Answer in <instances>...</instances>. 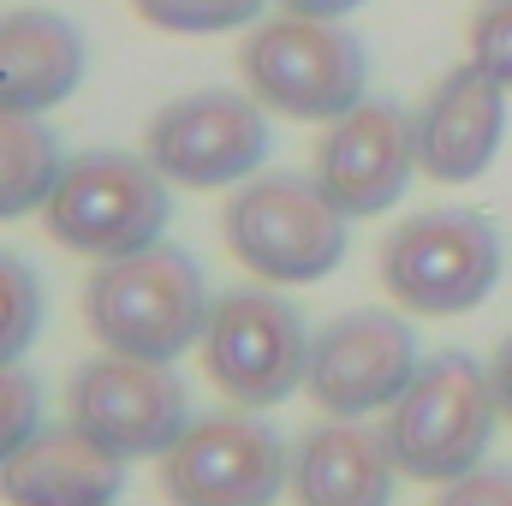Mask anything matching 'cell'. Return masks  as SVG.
Segmentation results:
<instances>
[{
    "mask_svg": "<svg viewBox=\"0 0 512 506\" xmlns=\"http://www.w3.org/2000/svg\"><path fill=\"white\" fill-rule=\"evenodd\" d=\"M209 280L197 256L179 245H149V251L96 262L84 280V322L102 340V352L143 358V364H173L191 352L209 328Z\"/></svg>",
    "mask_w": 512,
    "mask_h": 506,
    "instance_id": "1",
    "label": "cell"
},
{
    "mask_svg": "<svg viewBox=\"0 0 512 506\" xmlns=\"http://www.w3.org/2000/svg\"><path fill=\"white\" fill-rule=\"evenodd\" d=\"M495 423H507V417L495 405L489 370L465 352H435V358L417 364L411 387L387 405L382 435L393 447L399 477L447 489V483L471 477L489 459Z\"/></svg>",
    "mask_w": 512,
    "mask_h": 506,
    "instance_id": "2",
    "label": "cell"
},
{
    "mask_svg": "<svg viewBox=\"0 0 512 506\" xmlns=\"http://www.w3.org/2000/svg\"><path fill=\"white\" fill-rule=\"evenodd\" d=\"M352 215L310 173H256L227 197L221 233L262 286H316L346 262Z\"/></svg>",
    "mask_w": 512,
    "mask_h": 506,
    "instance_id": "3",
    "label": "cell"
},
{
    "mask_svg": "<svg viewBox=\"0 0 512 506\" xmlns=\"http://www.w3.org/2000/svg\"><path fill=\"white\" fill-rule=\"evenodd\" d=\"M239 72H245V90L268 114L334 126L340 114H352L364 102L370 54L352 30H340L328 18H292L286 12V18H268V24L245 30Z\"/></svg>",
    "mask_w": 512,
    "mask_h": 506,
    "instance_id": "4",
    "label": "cell"
},
{
    "mask_svg": "<svg viewBox=\"0 0 512 506\" xmlns=\"http://www.w3.org/2000/svg\"><path fill=\"white\" fill-rule=\"evenodd\" d=\"M42 221L60 251L114 262V256L161 245V233L173 221V185L155 173L149 155L90 149L60 167V185H54Z\"/></svg>",
    "mask_w": 512,
    "mask_h": 506,
    "instance_id": "5",
    "label": "cell"
},
{
    "mask_svg": "<svg viewBox=\"0 0 512 506\" xmlns=\"http://www.w3.org/2000/svg\"><path fill=\"white\" fill-rule=\"evenodd\" d=\"M501 280V233L477 209H429L382 245V286L405 316H465Z\"/></svg>",
    "mask_w": 512,
    "mask_h": 506,
    "instance_id": "6",
    "label": "cell"
},
{
    "mask_svg": "<svg viewBox=\"0 0 512 506\" xmlns=\"http://www.w3.org/2000/svg\"><path fill=\"white\" fill-rule=\"evenodd\" d=\"M310 328L304 316L274 292V286H233L209 304V328L197 340L209 381L245 405L268 411L280 399H292L310 376Z\"/></svg>",
    "mask_w": 512,
    "mask_h": 506,
    "instance_id": "7",
    "label": "cell"
},
{
    "mask_svg": "<svg viewBox=\"0 0 512 506\" xmlns=\"http://www.w3.org/2000/svg\"><path fill=\"white\" fill-rule=\"evenodd\" d=\"M143 155L167 185L221 191L256 179L268 155V120L251 90H185L161 102V114L143 131Z\"/></svg>",
    "mask_w": 512,
    "mask_h": 506,
    "instance_id": "8",
    "label": "cell"
},
{
    "mask_svg": "<svg viewBox=\"0 0 512 506\" xmlns=\"http://www.w3.org/2000/svg\"><path fill=\"white\" fill-rule=\"evenodd\" d=\"M292 477V453L256 411H209L161 459V495L173 506H274Z\"/></svg>",
    "mask_w": 512,
    "mask_h": 506,
    "instance_id": "9",
    "label": "cell"
},
{
    "mask_svg": "<svg viewBox=\"0 0 512 506\" xmlns=\"http://www.w3.org/2000/svg\"><path fill=\"white\" fill-rule=\"evenodd\" d=\"M66 417L126 465L131 459H167L173 441L191 429V393L167 364L102 352L72 376Z\"/></svg>",
    "mask_w": 512,
    "mask_h": 506,
    "instance_id": "10",
    "label": "cell"
},
{
    "mask_svg": "<svg viewBox=\"0 0 512 506\" xmlns=\"http://www.w3.org/2000/svg\"><path fill=\"white\" fill-rule=\"evenodd\" d=\"M417 334L393 310H346L316 328L304 393L328 417H376L417 376Z\"/></svg>",
    "mask_w": 512,
    "mask_h": 506,
    "instance_id": "11",
    "label": "cell"
},
{
    "mask_svg": "<svg viewBox=\"0 0 512 506\" xmlns=\"http://www.w3.org/2000/svg\"><path fill=\"white\" fill-rule=\"evenodd\" d=\"M417 167H423L417 161V126L399 102H370L364 96L316 143V179L352 221L387 215L411 191Z\"/></svg>",
    "mask_w": 512,
    "mask_h": 506,
    "instance_id": "12",
    "label": "cell"
},
{
    "mask_svg": "<svg viewBox=\"0 0 512 506\" xmlns=\"http://www.w3.org/2000/svg\"><path fill=\"white\" fill-rule=\"evenodd\" d=\"M507 96L512 90L501 78H489L477 60H465L447 78H435V90L411 114L423 173L441 179V185L483 179L495 167V155H501V137H507Z\"/></svg>",
    "mask_w": 512,
    "mask_h": 506,
    "instance_id": "13",
    "label": "cell"
},
{
    "mask_svg": "<svg viewBox=\"0 0 512 506\" xmlns=\"http://www.w3.org/2000/svg\"><path fill=\"white\" fill-rule=\"evenodd\" d=\"M120 489H126V459H114L102 441H90L72 417L42 423L0 465L6 506H114Z\"/></svg>",
    "mask_w": 512,
    "mask_h": 506,
    "instance_id": "14",
    "label": "cell"
},
{
    "mask_svg": "<svg viewBox=\"0 0 512 506\" xmlns=\"http://www.w3.org/2000/svg\"><path fill=\"white\" fill-rule=\"evenodd\" d=\"M90 48L78 24L54 6L0 12V108L6 114H48L78 96Z\"/></svg>",
    "mask_w": 512,
    "mask_h": 506,
    "instance_id": "15",
    "label": "cell"
},
{
    "mask_svg": "<svg viewBox=\"0 0 512 506\" xmlns=\"http://www.w3.org/2000/svg\"><path fill=\"white\" fill-rule=\"evenodd\" d=\"M393 447L364 417H328L292 447V506H393Z\"/></svg>",
    "mask_w": 512,
    "mask_h": 506,
    "instance_id": "16",
    "label": "cell"
},
{
    "mask_svg": "<svg viewBox=\"0 0 512 506\" xmlns=\"http://www.w3.org/2000/svg\"><path fill=\"white\" fill-rule=\"evenodd\" d=\"M60 137L36 114H6L0 108V221H18L30 209H48L60 185Z\"/></svg>",
    "mask_w": 512,
    "mask_h": 506,
    "instance_id": "17",
    "label": "cell"
},
{
    "mask_svg": "<svg viewBox=\"0 0 512 506\" xmlns=\"http://www.w3.org/2000/svg\"><path fill=\"white\" fill-rule=\"evenodd\" d=\"M42 334V280L24 256L0 251V370H12Z\"/></svg>",
    "mask_w": 512,
    "mask_h": 506,
    "instance_id": "18",
    "label": "cell"
},
{
    "mask_svg": "<svg viewBox=\"0 0 512 506\" xmlns=\"http://www.w3.org/2000/svg\"><path fill=\"white\" fill-rule=\"evenodd\" d=\"M268 0H131V12L149 30L167 36H221V30H251Z\"/></svg>",
    "mask_w": 512,
    "mask_h": 506,
    "instance_id": "19",
    "label": "cell"
},
{
    "mask_svg": "<svg viewBox=\"0 0 512 506\" xmlns=\"http://www.w3.org/2000/svg\"><path fill=\"white\" fill-rule=\"evenodd\" d=\"M42 429V387L24 364L0 370V465Z\"/></svg>",
    "mask_w": 512,
    "mask_h": 506,
    "instance_id": "20",
    "label": "cell"
},
{
    "mask_svg": "<svg viewBox=\"0 0 512 506\" xmlns=\"http://www.w3.org/2000/svg\"><path fill=\"white\" fill-rule=\"evenodd\" d=\"M471 60L512 90V0H495L471 24Z\"/></svg>",
    "mask_w": 512,
    "mask_h": 506,
    "instance_id": "21",
    "label": "cell"
},
{
    "mask_svg": "<svg viewBox=\"0 0 512 506\" xmlns=\"http://www.w3.org/2000/svg\"><path fill=\"white\" fill-rule=\"evenodd\" d=\"M435 506H512V465H477L471 477L447 483Z\"/></svg>",
    "mask_w": 512,
    "mask_h": 506,
    "instance_id": "22",
    "label": "cell"
},
{
    "mask_svg": "<svg viewBox=\"0 0 512 506\" xmlns=\"http://www.w3.org/2000/svg\"><path fill=\"white\" fill-rule=\"evenodd\" d=\"M280 12H292V18H328V24H340L346 12H358L364 0H274Z\"/></svg>",
    "mask_w": 512,
    "mask_h": 506,
    "instance_id": "23",
    "label": "cell"
},
{
    "mask_svg": "<svg viewBox=\"0 0 512 506\" xmlns=\"http://www.w3.org/2000/svg\"><path fill=\"white\" fill-rule=\"evenodd\" d=\"M489 381H495V405H501V417L512 423V334L495 346V364H489Z\"/></svg>",
    "mask_w": 512,
    "mask_h": 506,
    "instance_id": "24",
    "label": "cell"
},
{
    "mask_svg": "<svg viewBox=\"0 0 512 506\" xmlns=\"http://www.w3.org/2000/svg\"><path fill=\"white\" fill-rule=\"evenodd\" d=\"M483 6H495V0H483Z\"/></svg>",
    "mask_w": 512,
    "mask_h": 506,
    "instance_id": "25",
    "label": "cell"
}]
</instances>
